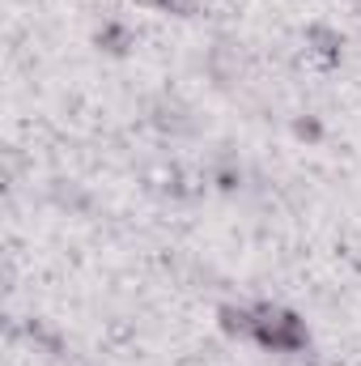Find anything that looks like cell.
Segmentation results:
<instances>
[{
  "mask_svg": "<svg viewBox=\"0 0 361 366\" xmlns=\"http://www.w3.org/2000/svg\"><path fill=\"white\" fill-rule=\"evenodd\" d=\"M251 337L264 341V345H276V350H298V345H306L302 324H298L289 311H272V307H260V311H255V332H251Z\"/></svg>",
  "mask_w": 361,
  "mask_h": 366,
  "instance_id": "1",
  "label": "cell"
}]
</instances>
